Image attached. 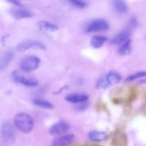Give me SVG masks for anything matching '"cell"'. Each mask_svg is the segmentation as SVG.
<instances>
[{"label":"cell","mask_w":146,"mask_h":146,"mask_svg":"<svg viewBox=\"0 0 146 146\" xmlns=\"http://www.w3.org/2000/svg\"><path fill=\"white\" fill-rule=\"evenodd\" d=\"M14 126L23 133H29L34 128V120L26 113H19L14 117Z\"/></svg>","instance_id":"obj_1"},{"label":"cell","mask_w":146,"mask_h":146,"mask_svg":"<svg viewBox=\"0 0 146 146\" xmlns=\"http://www.w3.org/2000/svg\"><path fill=\"white\" fill-rule=\"evenodd\" d=\"M122 79V77L118 73L111 71L106 75L103 76L98 80L96 83V87L101 89H106L111 86L118 84Z\"/></svg>","instance_id":"obj_2"},{"label":"cell","mask_w":146,"mask_h":146,"mask_svg":"<svg viewBox=\"0 0 146 146\" xmlns=\"http://www.w3.org/2000/svg\"><path fill=\"white\" fill-rule=\"evenodd\" d=\"M41 59L36 56H29L23 58L20 62V68L27 73L32 72L39 67Z\"/></svg>","instance_id":"obj_3"},{"label":"cell","mask_w":146,"mask_h":146,"mask_svg":"<svg viewBox=\"0 0 146 146\" xmlns=\"http://www.w3.org/2000/svg\"><path fill=\"white\" fill-rule=\"evenodd\" d=\"M31 48L45 50L46 46L43 43L39 41L34 39H27L17 44V47H16V50L19 52H24V51L31 49Z\"/></svg>","instance_id":"obj_4"},{"label":"cell","mask_w":146,"mask_h":146,"mask_svg":"<svg viewBox=\"0 0 146 146\" xmlns=\"http://www.w3.org/2000/svg\"><path fill=\"white\" fill-rule=\"evenodd\" d=\"M1 135L6 141L14 143L17 138L15 128L9 122H5L1 126Z\"/></svg>","instance_id":"obj_5"},{"label":"cell","mask_w":146,"mask_h":146,"mask_svg":"<svg viewBox=\"0 0 146 146\" xmlns=\"http://www.w3.org/2000/svg\"><path fill=\"white\" fill-rule=\"evenodd\" d=\"M109 24L108 21L105 19H98L91 21L86 27L87 32H97V31H103L108 29Z\"/></svg>","instance_id":"obj_6"},{"label":"cell","mask_w":146,"mask_h":146,"mask_svg":"<svg viewBox=\"0 0 146 146\" xmlns=\"http://www.w3.org/2000/svg\"><path fill=\"white\" fill-rule=\"evenodd\" d=\"M12 78L15 82L27 87H35L38 85V82L36 81L21 75L18 71H14L12 73Z\"/></svg>","instance_id":"obj_7"},{"label":"cell","mask_w":146,"mask_h":146,"mask_svg":"<svg viewBox=\"0 0 146 146\" xmlns=\"http://www.w3.org/2000/svg\"><path fill=\"white\" fill-rule=\"evenodd\" d=\"M70 128V125L67 122L58 121L49 128V133L52 135H60L68 132Z\"/></svg>","instance_id":"obj_8"},{"label":"cell","mask_w":146,"mask_h":146,"mask_svg":"<svg viewBox=\"0 0 146 146\" xmlns=\"http://www.w3.org/2000/svg\"><path fill=\"white\" fill-rule=\"evenodd\" d=\"M74 135L67 134L55 138L52 142V146H69L74 142Z\"/></svg>","instance_id":"obj_9"},{"label":"cell","mask_w":146,"mask_h":146,"mask_svg":"<svg viewBox=\"0 0 146 146\" xmlns=\"http://www.w3.org/2000/svg\"><path fill=\"white\" fill-rule=\"evenodd\" d=\"M11 14L14 18L17 19H23L31 18L33 14L29 11L21 8H13L10 11Z\"/></svg>","instance_id":"obj_10"},{"label":"cell","mask_w":146,"mask_h":146,"mask_svg":"<svg viewBox=\"0 0 146 146\" xmlns=\"http://www.w3.org/2000/svg\"><path fill=\"white\" fill-rule=\"evenodd\" d=\"M88 138L94 142H102L108 138V133L104 131H92L88 133Z\"/></svg>","instance_id":"obj_11"},{"label":"cell","mask_w":146,"mask_h":146,"mask_svg":"<svg viewBox=\"0 0 146 146\" xmlns=\"http://www.w3.org/2000/svg\"><path fill=\"white\" fill-rule=\"evenodd\" d=\"M65 99L68 102L73 104H80V103L86 102L88 100V96L86 94H74L68 95Z\"/></svg>","instance_id":"obj_12"},{"label":"cell","mask_w":146,"mask_h":146,"mask_svg":"<svg viewBox=\"0 0 146 146\" xmlns=\"http://www.w3.org/2000/svg\"><path fill=\"white\" fill-rule=\"evenodd\" d=\"M130 36V32L128 30H124V31H121L118 34L115 36L113 38L111 39V44L114 45H118V44H123L124 41L128 39Z\"/></svg>","instance_id":"obj_13"},{"label":"cell","mask_w":146,"mask_h":146,"mask_svg":"<svg viewBox=\"0 0 146 146\" xmlns=\"http://www.w3.org/2000/svg\"><path fill=\"white\" fill-rule=\"evenodd\" d=\"M108 38L104 36H94L91 39V44L94 48H101L107 41Z\"/></svg>","instance_id":"obj_14"},{"label":"cell","mask_w":146,"mask_h":146,"mask_svg":"<svg viewBox=\"0 0 146 146\" xmlns=\"http://www.w3.org/2000/svg\"><path fill=\"white\" fill-rule=\"evenodd\" d=\"M38 27H39L40 29L44 30V31H56L58 29V26L53 24V23L46 21H39V22L38 23Z\"/></svg>","instance_id":"obj_15"},{"label":"cell","mask_w":146,"mask_h":146,"mask_svg":"<svg viewBox=\"0 0 146 146\" xmlns=\"http://www.w3.org/2000/svg\"><path fill=\"white\" fill-rule=\"evenodd\" d=\"M118 52L121 55L127 56L131 52V40L130 38L124 41L120 46Z\"/></svg>","instance_id":"obj_16"},{"label":"cell","mask_w":146,"mask_h":146,"mask_svg":"<svg viewBox=\"0 0 146 146\" xmlns=\"http://www.w3.org/2000/svg\"><path fill=\"white\" fill-rule=\"evenodd\" d=\"M113 7L115 11L120 14H124L128 11V5L126 2L122 0H116L114 1Z\"/></svg>","instance_id":"obj_17"},{"label":"cell","mask_w":146,"mask_h":146,"mask_svg":"<svg viewBox=\"0 0 146 146\" xmlns=\"http://www.w3.org/2000/svg\"><path fill=\"white\" fill-rule=\"evenodd\" d=\"M13 57H14V54L11 51H9L7 52L5 55L3 56V58H1L0 59V71L2 70L3 68H6L7 66L9 64V63L11 62V60L13 59Z\"/></svg>","instance_id":"obj_18"},{"label":"cell","mask_w":146,"mask_h":146,"mask_svg":"<svg viewBox=\"0 0 146 146\" xmlns=\"http://www.w3.org/2000/svg\"><path fill=\"white\" fill-rule=\"evenodd\" d=\"M33 104L36 106L41 107V108H45V109H53L54 108L53 104L51 103L48 102V101H45V100L34 99L33 101Z\"/></svg>","instance_id":"obj_19"},{"label":"cell","mask_w":146,"mask_h":146,"mask_svg":"<svg viewBox=\"0 0 146 146\" xmlns=\"http://www.w3.org/2000/svg\"><path fill=\"white\" fill-rule=\"evenodd\" d=\"M143 77H146V71H140V72H137L135 73V74H131L129 76L127 77L126 81H135V80L139 79V78H143Z\"/></svg>","instance_id":"obj_20"},{"label":"cell","mask_w":146,"mask_h":146,"mask_svg":"<svg viewBox=\"0 0 146 146\" xmlns=\"http://www.w3.org/2000/svg\"><path fill=\"white\" fill-rule=\"evenodd\" d=\"M69 2L73 7L78 9L85 8L87 4L86 1H82V0H73V1H70Z\"/></svg>","instance_id":"obj_21"},{"label":"cell","mask_w":146,"mask_h":146,"mask_svg":"<svg viewBox=\"0 0 146 146\" xmlns=\"http://www.w3.org/2000/svg\"><path fill=\"white\" fill-rule=\"evenodd\" d=\"M129 24H130V27H131V28L133 29L136 28L138 25V19H137L135 17H132L129 20Z\"/></svg>","instance_id":"obj_22"},{"label":"cell","mask_w":146,"mask_h":146,"mask_svg":"<svg viewBox=\"0 0 146 146\" xmlns=\"http://www.w3.org/2000/svg\"><path fill=\"white\" fill-rule=\"evenodd\" d=\"M88 102H83V103H80V104H78V105L76 106V108H77L78 110H79V111H83V110L86 109V108L88 107Z\"/></svg>","instance_id":"obj_23"},{"label":"cell","mask_w":146,"mask_h":146,"mask_svg":"<svg viewBox=\"0 0 146 146\" xmlns=\"http://www.w3.org/2000/svg\"><path fill=\"white\" fill-rule=\"evenodd\" d=\"M11 4H15L16 6H18V7H22V5L21 4V3L19 2V1H9Z\"/></svg>","instance_id":"obj_24"}]
</instances>
